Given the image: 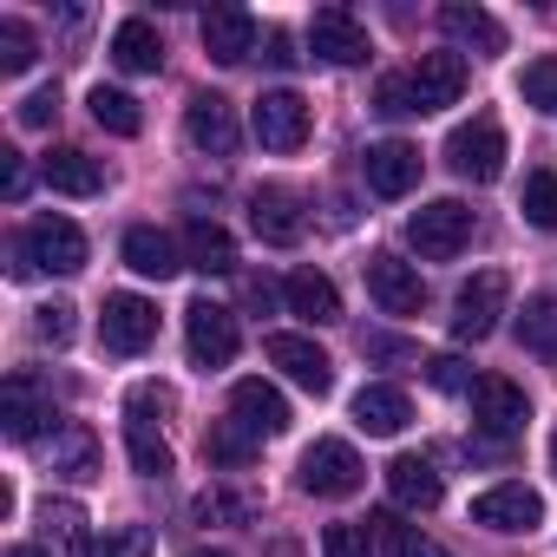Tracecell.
<instances>
[{"instance_id": "484cf974", "label": "cell", "mask_w": 557, "mask_h": 557, "mask_svg": "<svg viewBox=\"0 0 557 557\" xmlns=\"http://www.w3.org/2000/svg\"><path fill=\"white\" fill-rule=\"evenodd\" d=\"M387 492H394V505H400V511H433V505L446 498L440 472H433L420 453H400V459L387 466Z\"/></svg>"}, {"instance_id": "bcb514c9", "label": "cell", "mask_w": 557, "mask_h": 557, "mask_svg": "<svg viewBox=\"0 0 557 557\" xmlns=\"http://www.w3.org/2000/svg\"><path fill=\"white\" fill-rule=\"evenodd\" d=\"M34 329H40V342H53V348H66V342H73V309H66V302H47Z\"/></svg>"}, {"instance_id": "ab89813d", "label": "cell", "mask_w": 557, "mask_h": 557, "mask_svg": "<svg viewBox=\"0 0 557 557\" xmlns=\"http://www.w3.org/2000/svg\"><path fill=\"white\" fill-rule=\"evenodd\" d=\"M40 60V40L27 21H0V73H27Z\"/></svg>"}, {"instance_id": "7402d4cb", "label": "cell", "mask_w": 557, "mask_h": 557, "mask_svg": "<svg viewBox=\"0 0 557 557\" xmlns=\"http://www.w3.org/2000/svg\"><path fill=\"white\" fill-rule=\"evenodd\" d=\"M40 177H47L60 197H99V190H106V164L86 158L79 145H53V151L40 158Z\"/></svg>"}, {"instance_id": "6da1fadb", "label": "cell", "mask_w": 557, "mask_h": 557, "mask_svg": "<svg viewBox=\"0 0 557 557\" xmlns=\"http://www.w3.org/2000/svg\"><path fill=\"white\" fill-rule=\"evenodd\" d=\"M407 243L426 256V262H453L466 243H472V210L459 197H433L407 216Z\"/></svg>"}, {"instance_id": "681fc988", "label": "cell", "mask_w": 557, "mask_h": 557, "mask_svg": "<svg viewBox=\"0 0 557 557\" xmlns=\"http://www.w3.org/2000/svg\"><path fill=\"white\" fill-rule=\"evenodd\" d=\"M243 302H249L256 315H269V309H275V289L262 283V275H249V283H243Z\"/></svg>"}, {"instance_id": "5b68a950", "label": "cell", "mask_w": 557, "mask_h": 557, "mask_svg": "<svg viewBox=\"0 0 557 557\" xmlns=\"http://www.w3.org/2000/svg\"><path fill=\"white\" fill-rule=\"evenodd\" d=\"M361 479H368V466L348 440H315L302 453V492H315V498H348V492H361Z\"/></svg>"}, {"instance_id": "ee69618b", "label": "cell", "mask_w": 557, "mask_h": 557, "mask_svg": "<svg viewBox=\"0 0 557 557\" xmlns=\"http://www.w3.org/2000/svg\"><path fill=\"white\" fill-rule=\"evenodd\" d=\"M426 381H433L440 394H472V374H466L459 355H433V361H426Z\"/></svg>"}, {"instance_id": "7bdbcfd3", "label": "cell", "mask_w": 557, "mask_h": 557, "mask_svg": "<svg viewBox=\"0 0 557 557\" xmlns=\"http://www.w3.org/2000/svg\"><path fill=\"white\" fill-rule=\"evenodd\" d=\"M374 106H381L387 119H413V86H407V73H387V79L374 86Z\"/></svg>"}, {"instance_id": "f546056e", "label": "cell", "mask_w": 557, "mask_h": 557, "mask_svg": "<svg viewBox=\"0 0 557 557\" xmlns=\"http://www.w3.org/2000/svg\"><path fill=\"white\" fill-rule=\"evenodd\" d=\"M518 348L537 361H557V296H524L518 309Z\"/></svg>"}, {"instance_id": "9c48e42d", "label": "cell", "mask_w": 557, "mask_h": 557, "mask_svg": "<svg viewBox=\"0 0 557 557\" xmlns=\"http://www.w3.org/2000/svg\"><path fill=\"white\" fill-rule=\"evenodd\" d=\"M99 342L106 355H145L158 342V309L145 296H106L99 309Z\"/></svg>"}, {"instance_id": "52a82bcc", "label": "cell", "mask_w": 557, "mask_h": 557, "mask_svg": "<svg viewBox=\"0 0 557 557\" xmlns=\"http://www.w3.org/2000/svg\"><path fill=\"white\" fill-rule=\"evenodd\" d=\"M249 132H256V145L262 151H302L309 145V106H302V92H262L256 99V112H249Z\"/></svg>"}, {"instance_id": "f1b7e54d", "label": "cell", "mask_w": 557, "mask_h": 557, "mask_svg": "<svg viewBox=\"0 0 557 557\" xmlns=\"http://www.w3.org/2000/svg\"><path fill=\"white\" fill-rule=\"evenodd\" d=\"M112 60H119L125 73H158V66H164V40H158V27H151L145 14L119 21V27H112Z\"/></svg>"}, {"instance_id": "44dd1931", "label": "cell", "mask_w": 557, "mask_h": 557, "mask_svg": "<svg viewBox=\"0 0 557 557\" xmlns=\"http://www.w3.org/2000/svg\"><path fill=\"white\" fill-rule=\"evenodd\" d=\"M440 34L459 47V53H505V27L485 14V8H466V0H446V8H440Z\"/></svg>"}, {"instance_id": "f907efd6", "label": "cell", "mask_w": 557, "mask_h": 557, "mask_svg": "<svg viewBox=\"0 0 557 557\" xmlns=\"http://www.w3.org/2000/svg\"><path fill=\"white\" fill-rule=\"evenodd\" d=\"M262 60H269V66H296L302 53H296V47H289L283 34H269V53H262Z\"/></svg>"}, {"instance_id": "816d5d0a", "label": "cell", "mask_w": 557, "mask_h": 557, "mask_svg": "<svg viewBox=\"0 0 557 557\" xmlns=\"http://www.w3.org/2000/svg\"><path fill=\"white\" fill-rule=\"evenodd\" d=\"M8 557H53L47 544H8Z\"/></svg>"}, {"instance_id": "ac0fdd59", "label": "cell", "mask_w": 557, "mask_h": 557, "mask_svg": "<svg viewBox=\"0 0 557 557\" xmlns=\"http://www.w3.org/2000/svg\"><path fill=\"white\" fill-rule=\"evenodd\" d=\"M249 230H256L262 243H275V249H289V243H302L309 216H302V203H296L289 190H275V184H262V190L249 197Z\"/></svg>"}, {"instance_id": "603a6c76", "label": "cell", "mask_w": 557, "mask_h": 557, "mask_svg": "<svg viewBox=\"0 0 557 557\" xmlns=\"http://www.w3.org/2000/svg\"><path fill=\"white\" fill-rule=\"evenodd\" d=\"M283 302H289V315H302V322H315V329L342 322V289L329 283L322 269H296L289 283H283Z\"/></svg>"}, {"instance_id": "83f0119b", "label": "cell", "mask_w": 557, "mask_h": 557, "mask_svg": "<svg viewBox=\"0 0 557 557\" xmlns=\"http://www.w3.org/2000/svg\"><path fill=\"white\" fill-rule=\"evenodd\" d=\"M40 544H47L53 557H92V544H86V511H79L73 498H47V505H40Z\"/></svg>"}, {"instance_id": "60d3db41", "label": "cell", "mask_w": 557, "mask_h": 557, "mask_svg": "<svg viewBox=\"0 0 557 557\" xmlns=\"http://www.w3.org/2000/svg\"><path fill=\"white\" fill-rule=\"evenodd\" d=\"M99 557H158V544H151V531H145V524H106Z\"/></svg>"}, {"instance_id": "f5cc1de1", "label": "cell", "mask_w": 557, "mask_h": 557, "mask_svg": "<svg viewBox=\"0 0 557 557\" xmlns=\"http://www.w3.org/2000/svg\"><path fill=\"white\" fill-rule=\"evenodd\" d=\"M190 557H230V550H190Z\"/></svg>"}, {"instance_id": "74e56055", "label": "cell", "mask_w": 557, "mask_h": 557, "mask_svg": "<svg viewBox=\"0 0 557 557\" xmlns=\"http://www.w3.org/2000/svg\"><path fill=\"white\" fill-rule=\"evenodd\" d=\"M171 413H177V387H164V381H138V387L125 394V420H138V426L171 420Z\"/></svg>"}, {"instance_id": "2e32d148", "label": "cell", "mask_w": 557, "mask_h": 557, "mask_svg": "<svg viewBox=\"0 0 557 557\" xmlns=\"http://www.w3.org/2000/svg\"><path fill=\"white\" fill-rule=\"evenodd\" d=\"M361 171H368V190H374V197H407V190L420 184V145L381 138V145H368Z\"/></svg>"}, {"instance_id": "8fae6325", "label": "cell", "mask_w": 557, "mask_h": 557, "mask_svg": "<svg viewBox=\"0 0 557 557\" xmlns=\"http://www.w3.org/2000/svg\"><path fill=\"white\" fill-rule=\"evenodd\" d=\"M309 47H315V60H329V66H361V60L374 53V47H368V27H361L348 8H315Z\"/></svg>"}, {"instance_id": "d590c367", "label": "cell", "mask_w": 557, "mask_h": 557, "mask_svg": "<svg viewBox=\"0 0 557 557\" xmlns=\"http://www.w3.org/2000/svg\"><path fill=\"white\" fill-rule=\"evenodd\" d=\"M374 524H381V557H446V550H440L420 524H400L394 511H381Z\"/></svg>"}, {"instance_id": "f35d334b", "label": "cell", "mask_w": 557, "mask_h": 557, "mask_svg": "<svg viewBox=\"0 0 557 557\" xmlns=\"http://www.w3.org/2000/svg\"><path fill=\"white\" fill-rule=\"evenodd\" d=\"M518 92H524V106H537V112H550V119H557V53L531 60V66L518 73Z\"/></svg>"}, {"instance_id": "c3c4849f", "label": "cell", "mask_w": 557, "mask_h": 557, "mask_svg": "<svg viewBox=\"0 0 557 557\" xmlns=\"http://www.w3.org/2000/svg\"><path fill=\"white\" fill-rule=\"evenodd\" d=\"M0 190H8L14 203L27 197V158L21 151H0Z\"/></svg>"}, {"instance_id": "4fadbf2b", "label": "cell", "mask_w": 557, "mask_h": 557, "mask_svg": "<svg viewBox=\"0 0 557 557\" xmlns=\"http://www.w3.org/2000/svg\"><path fill=\"white\" fill-rule=\"evenodd\" d=\"M472 420L485 426V433H518L524 420H531V400H524V387L518 381H505V374H479L472 381Z\"/></svg>"}, {"instance_id": "1f68e13d", "label": "cell", "mask_w": 557, "mask_h": 557, "mask_svg": "<svg viewBox=\"0 0 557 557\" xmlns=\"http://www.w3.org/2000/svg\"><path fill=\"white\" fill-rule=\"evenodd\" d=\"M86 106H92V119H99L112 138H138V132H145L138 99H132V92H119V86H92V99H86Z\"/></svg>"}, {"instance_id": "277c9868", "label": "cell", "mask_w": 557, "mask_h": 557, "mask_svg": "<svg viewBox=\"0 0 557 557\" xmlns=\"http://www.w3.org/2000/svg\"><path fill=\"white\" fill-rule=\"evenodd\" d=\"M21 243H27V256H34V269H47V275H79L86 269V230L73 223V216H34L27 230H21Z\"/></svg>"}, {"instance_id": "f6af8a7d", "label": "cell", "mask_w": 557, "mask_h": 557, "mask_svg": "<svg viewBox=\"0 0 557 557\" xmlns=\"http://www.w3.org/2000/svg\"><path fill=\"white\" fill-rule=\"evenodd\" d=\"M53 112H60V92H53V86H40V92H27V99H21V125H27V132L53 125Z\"/></svg>"}, {"instance_id": "5bb4252c", "label": "cell", "mask_w": 557, "mask_h": 557, "mask_svg": "<svg viewBox=\"0 0 557 557\" xmlns=\"http://www.w3.org/2000/svg\"><path fill=\"white\" fill-rule=\"evenodd\" d=\"M368 296H374L387 315H420L426 283H420V269L400 262V256H368Z\"/></svg>"}, {"instance_id": "e575fe53", "label": "cell", "mask_w": 557, "mask_h": 557, "mask_svg": "<svg viewBox=\"0 0 557 557\" xmlns=\"http://www.w3.org/2000/svg\"><path fill=\"white\" fill-rule=\"evenodd\" d=\"M203 459H216V466H249V459H256V433H249L243 420H223V426L203 433Z\"/></svg>"}, {"instance_id": "7a4b0ae2", "label": "cell", "mask_w": 557, "mask_h": 557, "mask_svg": "<svg viewBox=\"0 0 557 557\" xmlns=\"http://www.w3.org/2000/svg\"><path fill=\"white\" fill-rule=\"evenodd\" d=\"M184 348H190V361L210 374V368H230L236 361V348H243V335H236V315L223 309V302H190L184 309Z\"/></svg>"}, {"instance_id": "30bf717a", "label": "cell", "mask_w": 557, "mask_h": 557, "mask_svg": "<svg viewBox=\"0 0 557 557\" xmlns=\"http://www.w3.org/2000/svg\"><path fill=\"white\" fill-rule=\"evenodd\" d=\"M47 420H53V387L40 374H8V394H0V433H8L14 446H27Z\"/></svg>"}, {"instance_id": "9a60e30c", "label": "cell", "mask_w": 557, "mask_h": 557, "mask_svg": "<svg viewBox=\"0 0 557 557\" xmlns=\"http://www.w3.org/2000/svg\"><path fill=\"white\" fill-rule=\"evenodd\" d=\"M184 132H190V145H197V151H210V158H236V145H243L236 112H230V99H223V92H197V99H190V112H184Z\"/></svg>"}, {"instance_id": "836d02e7", "label": "cell", "mask_w": 557, "mask_h": 557, "mask_svg": "<svg viewBox=\"0 0 557 557\" xmlns=\"http://www.w3.org/2000/svg\"><path fill=\"white\" fill-rule=\"evenodd\" d=\"M125 459H132V472H145V479H164V472H171L164 433H151V426H138V420H125Z\"/></svg>"}, {"instance_id": "d4e9b609", "label": "cell", "mask_w": 557, "mask_h": 557, "mask_svg": "<svg viewBox=\"0 0 557 557\" xmlns=\"http://www.w3.org/2000/svg\"><path fill=\"white\" fill-rule=\"evenodd\" d=\"M407 420H413V400H407L400 387L374 381V387H361V394H355V426H361V433H374V440H394Z\"/></svg>"}, {"instance_id": "8d00e7d4", "label": "cell", "mask_w": 557, "mask_h": 557, "mask_svg": "<svg viewBox=\"0 0 557 557\" xmlns=\"http://www.w3.org/2000/svg\"><path fill=\"white\" fill-rule=\"evenodd\" d=\"M518 210H524V223H531V230H557V171H531V177H524Z\"/></svg>"}, {"instance_id": "e0dca14e", "label": "cell", "mask_w": 557, "mask_h": 557, "mask_svg": "<svg viewBox=\"0 0 557 557\" xmlns=\"http://www.w3.org/2000/svg\"><path fill=\"white\" fill-rule=\"evenodd\" d=\"M262 355L283 368L296 387H309V394H329V387H335V361H329L309 335H269V342H262Z\"/></svg>"}, {"instance_id": "4dcf8cb0", "label": "cell", "mask_w": 557, "mask_h": 557, "mask_svg": "<svg viewBox=\"0 0 557 557\" xmlns=\"http://www.w3.org/2000/svg\"><path fill=\"white\" fill-rule=\"evenodd\" d=\"M53 472H66V479H92V472H99V440H92V426H79V420L53 426Z\"/></svg>"}, {"instance_id": "ffe728a7", "label": "cell", "mask_w": 557, "mask_h": 557, "mask_svg": "<svg viewBox=\"0 0 557 557\" xmlns=\"http://www.w3.org/2000/svg\"><path fill=\"white\" fill-rule=\"evenodd\" d=\"M256 14H243V8H216V14H203V53L216 60V66H243L249 53H256Z\"/></svg>"}, {"instance_id": "8992f818", "label": "cell", "mask_w": 557, "mask_h": 557, "mask_svg": "<svg viewBox=\"0 0 557 557\" xmlns=\"http://www.w3.org/2000/svg\"><path fill=\"white\" fill-rule=\"evenodd\" d=\"M505 302H511V283H505L498 269H479L472 283L459 289V302H453V342H485L498 329Z\"/></svg>"}, {"instance_id": "ba28073f", "label": "cell", "mask_w": 557, "mask_h": 557, "mask_svg": "<svg viewBox=\"0 0 557 557\" xmlns=\"http://www.w3.org/2000/svg\"><path fill=\"white\" fill-rule=\"evenodd\" d=\"M472 524L505 531V537L537 531V524H544V498H537L524 479H505V485H492V492H479V498H472Z\"/></svg>"}, {"instance_id": "d6a6232c", "label": "cell", "mask_w": 557, "mask_h": 557, "mask_svg": "<svg viewBox=\"0 0 557 557\" xmlns=\"http://www.w3.org/2000/svg\"><path fill=\"white\" fill-rule=\"evenodd\" d=\"M190 518L197 524H249L256 518V498L249 492H230V485H210V492L190 498Z\"/></svg>"}, {"instance_id": "7dc6e473", "label": "cell", "mask_w": 557, "mask_h": 557, "mask_svg": "<svg viewBox=\"0 0 557 557\" xmlns=\"http://www.w3.org/2000/svg\"><path fill=\"white\" fill-rule=\"evenodd\" d=\"M361 355H368V361H407V368L420 361V348H413V342H394V335H368Z\"/></svg>"}, {"instance_id": "d6986e66", "label": "cell", "mask_w": 557, "mask_h": 557, "mask_svg": "<svg viewBox=\"0 0 557 557\" xmlns=\"http://www.w3.org/2000/svg\"><path fill=\"white\" fill-rule=\"evenodd\" d=\"M230 413L256 433V440H275V433H289V400L275 394L269 381H236L230 387Z\"/></svg>"}, {"instance_id": "db71d44e", "label": "cell", "mask_w": 557, "mask_h": 557, "mask_svg": "<svg viewBox=\"0 0 557 557\" xmlns=\"http://www.w3.org/2000/svg\"><path fill=\"white\" fill-rule=\"evenodd\" d=\"M550 466H557V433H550Z\"/></svg>"}, {"instance_id": "4316f807", "label": "cell", "mask_w": 557, "mask_h": 557, "mask_svg": "<svg viewBox=\"0 0 557 557\" xmlns=\"http://www.w3.org/2000/svg\"><path fill=\"white\" fill-rule=\"evenodd\" d=\"M184 262L203 269V275H230V269H236V243H230V230L210 223V216H190V223H184Z\"/></svg>"}, {"instance_id": "3957f363", "label": "cell", "mask_w": 557, "mask_h": 557, "mask_svg": "<svg viewBox=\"0 0 557 557\" xmlns=\"http://www.w3.org/2000/svg\"><path fill=\"white\" fill-rule=\"evenodd\" d=\"M446 164L466 177V184H498L505 177V132L498 119H472L446 138Z\"/></svg>"}, {"instance_id": "7c38bea8", "label": "cell", "mask_w": 557, "mask_h": 557, "mask_svg": "<svg viewBox=\"0 0 557 557\" xmlns=\"http://www.w3.org/2000/svg\"><path fill=\"white\" fill-rule=\"evenodd\" d=\"M407 86H413V112H446V106H459V92H466V53H420V66L407 73Z\"/></svg>"}, {"instance_id": "b9f144b4", "label": "cell", "mask_w": 557, "mask_h": 557, "mask_svg": "<svg viewBox=\"0 0 557 557\" xmlns=\"http://www.w3.org/2000/svg\"><path fill=\"white\" fill-rule=\"evenodd\" d=\"M322 557H374L368 524H329L322 531Z\"/></svg>"}, {"instance_id": "cb8c5ba5", "label": "cell", "mask_w": 557, "mask_h": 557, "mask_svg": "<svg viewBox=\"0 0 557 557\" xmlns=\"http://www.w3.org/2000/svg\"><path fill=\"white\" fill-rule=\"evenodd\" d=\"M125 269H138V275H151V283H171V275L184 269V249L164 236V230H151V223H138V230H125Z\"/></svg>"}]
</instances>
